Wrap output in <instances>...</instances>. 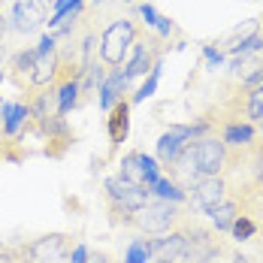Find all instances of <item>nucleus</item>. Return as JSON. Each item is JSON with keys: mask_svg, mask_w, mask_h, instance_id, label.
Returning a JSON list of instances; mask_svg holds the SVG:
<instances>
[{"mask_svg": "<svg viewBox=\"0 0 263 263\" xmlns=\"http://www.w3.org/2000/svg\"><path fill=\"white\" fill-rule=\"evenodd\" d=\"M139 30L142 27L136 25L133 18H118V22H112L100 33V61H103L109 70H115V67H121L127 61L130 46L136 43Z\"/></svg>", "mask_w": 263, "mask_h": 263, "instance_id": "f257e3e1", "label": "nucleus"}, {"mask_svg": "<svg viewBox=\"0 0 263 263\" xmlns=\"http://www.w3.org/2000/svg\"><path fill=\"white\" fill-rule=\"evenodd\" d=\"M163 52H166V40L160 33H155V30H139L136 43L130 46V54H127V61L121 67L124 76L127 79H139V76L152 73L160 61H163Z\"/></svg>", "mask_w": 263, "mask_h": 263, "instance_id": "f03ea898", "label": "nucleus"}, {"mask_svg": "<svg viewBox=\"0 0 263 263\" xmlns=\"http://www.w3.org/2000/svg\"><path fill=\"white\" fill-rule=\"evenodd\" d=\"M182 221L179 215V203H170V200H148L142 209L133 212V227L142 230V233H170L176 230Z\"/></svg>", "mask_w": 263, "mask_h": 263, "instance_id": "7ed1b4c3", "label": "nucleus"}, {"mask_svg": "<svg viewBox=\"0 0 263 263\" xmlns=\"http://www.w3.org/2000/svg\"><path fill=\"white\" fill-rule=\"evenodd\" d=\"M73 236L67 233H49V236H40L33 242L22 245V254L25 263H67L73 254Z\"/></svg>", "mask_w": 263, "mask_h": 263, "instance_id": "20e7f679", "label": "nucleus"}, {"mask_svg": "<svg viewBox=\"0 0 263 263\" xmlns=\"http://www.w3.org/2000/svg\"><path fill=\"white\" fill-rule=\"evenodd\" d=\"M182 230H184V251L176 263H212V260H218L221 245H218L215 233L197 227V224H187V221H182Z\"/></svg>", "mask_w": 263, "mask_h": 263, "instance_id": "39448f33", "label": "nucleus"}, {"mask_svg": "<svg viewBox=\"0 0 263 263\" xmlns=\"http://www.w3.org/2000/svg\"><path fill=\"white\" fill-rule=\"evenodd\" d=\"M106 200L109 203H115V206H121V209H127L133 215L136 209H142L145 203H148V197H152V191L145 187V184H133L127 179H121V176H112V179H106Z\"/></svg>", "mask_w": 263, "mask_h": 263, "instance_id": "423d86ee", "label": "nucleus"}, {"mask_svg": "<svg viewBox=\"0 0 263 263\" xmlns=\"http://www.w3.org/2000/svg\"><path fill=\"white\" fill-rule=\"evenodd\" d=\"M54 70H58V40H54L52 33H46L36 43V61H33V73H30V91L49 88L54 82Z\"/></svg>", "mask_w": 263, "mask_h": 263, "instance_id": "0eeeda50", "label": "nucleus"}, {"mask_svg": "<svg viewBox=\"0 0 263 263\" xmlns=\"http://www.w3.org/2000/svg\"><path fill=\"white\" fill-rule=\"evenodd\" d=\"M118 176L133 182V184L152 187L160 179V163L155 158H148V155H142V152H130V155L121 158V173Z\"/></svg>", "mask_w": 263, "mask_h": 263, "instance_id": "6e6552de", "label": "nucleus"}, {"mask_svg": "<svg viewBox=\"0 0 263 263\" xmlns=\"http://www.w3.org/2000/svg\"><path fill=\"white\" fill-rule=\"evenodd\" d=\"M194 158L200 166V176H218L224 166H227V145L218 139V136H206V139H197L194 142Z\"/></svg>", "mask_w": 263, "mask_h": 263, "instance_id": "1a4fd4ad", "label": "nucleus"}, {"mask_svg": "<svg viewBox=\"0 0 263 263\" xmlns=\"http://www.w3.org/2000/svg\"><path fill=\"white\" fill-rule=\"evenodd\" d=\"M184 251V230L182 221L176 230L160 233L158 239H148V263H176Z\"/></svg>", "mask_w": 263, "mask_h": 263, "instance_id": "9d476101", "label": "nucleus"}, {"mask_svg": "<svg viewBox=\"0 0 263 263\" xmlns=\"http://www.w3.org/2000/svg\"><path fill=\"white\" fill-rule=\"evenodd\" d=\"M224 200H227V184H224L221 176H206V179H200V182L191 187V203L200 212H206V215L215 206H221Z\"/></svg>", "mask_w": 263, "mask_h": 263, "instance_id": "9b49d317", "label": "nucleus"}, {"mask_svg": "<svg viewBox=\"0 0 263 263\" xmlns=\"http://www.w3.org/2000/svg\"><path fill=\"white\" fill-rule=\"evenodd\" d=\"M187 142H191V130H187V124H173V127L158 139V163L170 170V166L176 163V158L184 152Z\"/></svg>", "mask_w": 263, "mask_h": 263, "instance_id": "f8f14e48", "label": "nucleus"}, {"mask_svg": "<svg viewBox=\"0 0 263 263\" xmlns=\"http://www.w3.org/2000/svg\"><path fill=\"white\" fill-rule=\"evenodd\" d=\"M46 25V9L33 0H15V12H12V27L18 33H33Z\"/></svg>", "mask_w": 263, "mask_h": 263, "instance_id": "ddd939ff", "label": "nucleus"}, {"mask_svg": "<svg viewBox=\"0 0 263 263\" xmlns=\"http://www.w3.org/2000/svg\"><path fill=\"white\" fill-rule=\"evenodd\" d=\"M130 106L133 103L127 97H121L118 103L109 109V124L106 127H109V145H112V152L127 139V130H130Z\"/></svg>", "mask_w": 263, "mask_h": 263, "instance_id": "4468645a", "label": "nucleus"}, {"mask_svg": "<svg viewBox=\"0 0 263 263\" xmlns=\"http://www.w3.org/2000/svg\"><path fill=\"white\" fill-rule=\"evenodd\" d=\"M127 85H130V79L124 76V70H109V76H106V82L100 85V106H103L106 112L112 109V106L118 103L121 97H124V91H127Z\"/></svg>", "mask_w": 263, "mask_h": 263, "instance_id": "2eb2a0df", "label": "nucleus"}, {"mask_svg": "<svg viewBox=\"0 0 263 263\" xmlns=\"http://www.w3.org/2000/svg\"><path fill=\"white\" fill-rule=\"evenodd\" d=\"M0 118H3V133L15 136L30 124V109H27V103H3L0 106Z\"/></svg>", "mask_w": 263, "mask_h": 263, "instance_id": "dca6fc26", "label": "nucleus"}, {"mask_svg": "<svg viewBox=\"0 0 263 263\" xmlns=\"http://www.w3.org/2000/svg\"><path fill=\"white\" fill-rule=\"evenodd\" d=\"M260 33V18H248V22H242V25H236L224 40H221V46H224V52L227 54H236L248 40H254Z\"/></svg>", "mask_w": 263, "mask_h": 263, "instance_id": "f3484780", "label": "nucleus"}, {"mask_svg": "<svg viewBox=\"0 0 263 263\" xmlns=\"http://www.w3.org/2000/svg\"><path fill=\"white\" fill-rule=\"evenodd\" d=\"M33 61H36V46H33V49H22V52L12 58V64H9V73H12V79L18 82V85H27V91H30V73H33Z\"/></svg>", "mask_w": 263, "mask_h": 263, "instance_id": "a211bd4d", "label": "nucleus"}, {"mask_svg": "<svg viewBox=\"0 0 263 263\" xmlns=\"http://www.w3.org/2000/svg\"><path fill=\"white\" fill-rule=\"evenodd\" d=\"M79 94H82V85L79 82H61L54 85V97H58V115L64 118L70 109L79 106Z\"/></svg>", "mask_w": 263, "mask_h": 263, "instance_id": "6ab92c4d", "label": "nucleus"}, {"mask_svg": "<svg viewBox=\"0 0 263 263\" xmlns=\"http://www.w3.org/2000/svg\"><path fill=\"white\" fill-rule=\"evenodd\" d=\"M139 15H142L145 27H152V30H155V33H160L163 40H166V36L173 33V30H176V25H173V22H170L166 15L155 12V6H152V3H142V6H139Z\"/></svg>", "mask_w": 263, "mask_h": 263, "instance_id": "aec40b11", "label": "nucleus"}, {"mask_svg": "<svg viewBox=\"0 0 263 263\" xmlns=\"http://www.w3.org/2000/svg\"><path fill=\"white\" fill-rule=\"evenodd\" d=\"M221 142L224 145H233V148H245V145L254 142V127L251 124H242V121H233V124H227Z\"/></svg>", "mask_w": 263, "mask_h": 263, "instance_id": "412c9836", "label": "nucleus"}, {"mask_svg": "<svg viewBox=\"0 0 263 263\" xmlns=\"http://www.w3.org/2000/svg\"><path fill=\"white\" fill-rule=\"evenodd\" d=\"M209 215H212L215 230H230V227L236 224V218H239V203H236V200H224V203H221V206H215Z\"/></svg>", "mask_w": 263, "mask_h": 263, "instance_id": "4be33fe9", "label": "nucleus"}, {"mask_svg": "<svg viewBox=\"0 0 263 263\" xmlns=\"http://www.w3.org/2000/svg\"><path fill=\"white\" fill-rule=\"evenodd\" d=\"M148 191H152L158 200H170V203H184V200H187V194H184L182 187L173 182V179H163V176H160V179L152 184Z\"/></svg>", "mask_w": 263, "mask_h": 263, "instance_id": "5701e85b", "label": "nucleus"}, {"mask_svg": "<svg viewBox=\"0 0 263 263\" xmlns=\"http://www.w3.org/2000/svg\"><path fill=\"white\" fill-rule=\"evenodd\" d=\"M158 82H160V64L155 67V70H152V73H148V79H145L142 85H139V88H136V94L130 97V103H142V100H148V97L158 91Z\"/></svg>", "mask_w": 263, "mask_h": 263, "instance_id": "b1692460", "label": "nucleus"}, {"mask_svg": "<svg viewBox=\"0 0 263 263\" xmlns=\"http://www.w3.org/2000/svg\"><path fill=\"white\" fill-rule=\"evenodd\" d=\"M124 263H148V239H133L127 245Z\"/></svg>", "mask_w": 263, "mask_h": 263, "instance_id": "393cba45", "label": "nucleus"}, {"mask_svg": "<svg viewBox=\"0 0 263 263\" xmlns=\"http://www.w3.org/2000/svg\"><path fill=\"white\" fill-rule=\"evenodd\" d=\"M230 233H233L236 239H251L254 233H257V227H254V221H251L248 215H239V218H236V224L230 227Z\"/></svg>", "mask_w": 263, "mask_h": 263, "instance_id": "a878e982", "label": "nucleus"}, {"mask_svg": "<svg viewBox=\"0 0 263 263\" xmlns=\"http://www.w3.org/2000/svg\"><path fill=\"white\" fill-rule=\"evenodd\" d=\"M0 263H25L22 245H9V242H0Z\"/></svg>", "mask_w": 263, "mask_h": 263, "instance_id": "bb28decb", "label": "nucleus"}, {"mask_svg": "<svg viewBox=\"0 0 263 263\" xmlns=\"http://www.w3.org/2000/svg\"><path fill=\"white\" fill-rule=\"evenodd\" d=\"M251 173H254V184L263 187V148L254 155V166H251Z\"/></svg>", "mask_w": 263, "mask_h": 263, "instance_id": "cd10ccee", "label": "nucleus"}, {"mask_svg": "<svg viewBox=\"0 0 263 263\" xmlns=\"http://www.w3.org/2000/svg\"><path fill=\"white\" fill-rule=\"evenodd\" d=\"M85 260H88V248H85V245H76L67 263H85Z\"/></svg>", "mask_w": 263, "mask_h": 263, "instance_id": "c85d7f7f", "label": "nucleus"}, {"mask_svg": "<svg viewBox=\"0 0 263 263\" xmlns=\"http://www.w3.org/2000/svg\"><path fill=\"white\" fill-rule=\"evenodd\" d=\"M206 58H209L212 64H221V52H218L215 46H206Z\"/></svg>", "mask_w": 263, "mask_h": 263, "instance_id": "c756f323", "label": "nucleus"}, {"mask_svg": "<svg viewBox=\"0 0 263 263\" xmlns=\"http://www.w3.org/2000/svg\"><path fill=\"white\" fill-rule=\"evenodd\" d=\"M85 263H109V260H106L100 251H91V248H88V260H85Z\"/></svg>", "mask_w": 263, "mask_h": 263, "instance_id": "7c9ffc66", "label": "nucleus"}, {"mask_svg": "<svg viewBox=\"0 0 263 263\" xmlns=\"http://www.w3.org/2000/svg\"><path fill=\"white\" fill-rule=\"evenodd\" d=\"M3 36H6V18H3V12H0V43H3Z\"/></svg>", "mask_w": 263, "mask_h": 263, "instance_id": "2f4dec72", "label": "nucleus"}, {"mask_svg": "<svg viewBox=\"0 0 263 263\" xmlns=\"http://www.w3.org/2000/svg\"><path fill=\"white\" fill-rule=\"evenodd\" d=\"M0 64H6V46L0 43Z\"/></svg>", "mask_w": 263, "mask_h": 263, "instance_id": "473e14b6", "label": "nucleus"}, {"mask_svg": "<svg viewBox=\"0 0 263 263\" xmlns=\"http://www.w3.org/2000/svg\"><path fill=\"white\" fill-rule=\"evenodd\" d=\"M212 263H221V260H212Z\"/></svg>", "mask_w": 263, "mask_h": 263, "instance_id": "72a5a7b5", "label": "nucleus"}, {"mask_svg": "<svg viewBox=\"0 0 263 263\" xmlns=\"http://www.w3.org/2000/svg\"><path fill=\"white\" fill-rule=\"evenodd\" d=\"M127 3H133V0H127Z\"/></svg>", "mask_w": 263, "mask_h": 263, "instance_id": "f704fd0d", "label": "nucleus"}, {"mask_svg": "<svg viewBox=\"0 0 263 263\" xmlns=\"http://www.w3.org/2000/svg\"><path fill=\"white\" fill-rule=\"evenodd\" d=\"M0 3H3V0H0Z\"/></svg>", "mask_w": 263, "mask_h": 263, "instance_id": "c9c22d12", "label": "nucleus"}]
</instances>
